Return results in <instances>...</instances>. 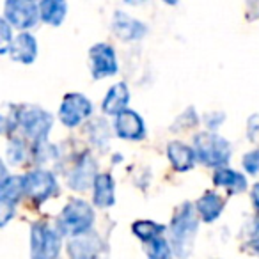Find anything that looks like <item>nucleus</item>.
<instances>
[{"label":"nucleus","mask_w":259,"mask_h":259,"mask_svg":"<svg viewBox=\"0 0 259 259\" xmlns=\"http://www.w3.org/2000/svg\"><path fill=\"white\" fill-rule=\"evenodd\" d=\"M130 103V89L124 82L114 83L110 89L107 91L103 101H101V110L105 115H117L122 110H126Z\"/></svg>","instance_id":"18"},{"label":"nucleus","mask_w":259,"mask_h":259,"mask_svg":"<svg viewBox=\"0 0 259 259\" xmlns=\"http://www.w3.org/2000/svg\"><path fill=\"white\" fill-rule=\"evenodd\" d=\"M0 201L8 202L18 208L22 201H25V188H23V174L9 172L0 181Z\"/></svg>","instance_id":"20"},{"label":"nucleus","mask_w":259,"mask_h":259,"mask_svg":"<svg viewBox=\"0 0 259 259\" xmlns=\"http://www.w3.org/2000/svg\"><path fill=\"white\" fill-rule=\"evenodd\" d=\"M30 259H59L62 250V236L55 226L47 220H36L29 231Z\"/></svg>","instance_id":"6"},{"label":"nucleus","mask_w":259,"mask_h":259,"mask_svg":"<svg viewBox=\"0 0 259 259\" xmlns=\"http://www.w3.org/2000/svg\"><path fill=\"white\" fill-rule=\"evenodd\" d=\"M195 153V158L206 167H215L220 169L231 160V144L222 137V135L215 134V132H201L194 137V146H192Z\"/></svg>","instance_id":"5"},{"label":"nucleus","mask_w":259,"mask_h":259,"mask_svg":"<svg viewBox=\"0 0 259 259\" xmlns=\"http://www.w3.org/2000/svg\"><path fill=\"white\" fill-rule=\"evenodd\" d=\"M146 252L149 259H170L172 257V248L165 238H156V240L146 243Z\"/></svg>","instance_id":"27"},{"label":"nucleus","mask_w":259,"mask_h":259,"mask_svg":"<svg viewBox=\"0 0 259 259\" xmlns=\"http://www.w3.org/2000/svg\"><path fill=\"white\" fill-rule=\"evenodd\" d=\"M222 121H224V114H220V112H213V114H208L204 117V122L209 128V132H213L215 128H219V124Z\"/></svg>","instance_id":"32"},{"label":"nucleus","mask_w":259,"mask_h":259,"mask_svg":"<svg viewBox=\"0 0 259 259\" xmlns=\"http://www.w3.org/2000/svg\"><path fill=\"white\" fill-rule=\"evenodd\" d=\"M112 32L117 39L124 43L139 41L148 34V25L142 23L141 20L130 16L124 11H115L112 16Z\"/></svg>","instance_id":"12"},{"label":"nucleus","mask_w":259,"mask_h":259,"mask_svg":"<svg viewBox=\"0 0 259 259\" xmlns=\"http://www.w3.org/2000/svg\"><path fill=\"white\" fill-rule=\"evenodd\" d=\"M89 66L94 80L114 76L119 69L115 50L107 43H96L89 48Z\"/></svg>","instance_id":"10"},{"label":"nucleus","mask_w":259,"mask_h":259,"mask_svg":"<svg viewBox=\"0 0 259 259\" xmlns=\"http://www.w3.org/2000/svg\"><path fill=\"white\" fill-rule=\"evenodd\" d=\"M101 252V240L96 233H87L71 238L66 245L68 259H98Z\"/></svg>","instance_id":"14"},{"label":"nucleus","mask_w":259,"mask_h":259,"mask_svg":"<svg viewBox=\"0 0 259 259\" xmlns=\"http://www.w3.org/2000/svg\"><path fill=\"white\" fill-rule=\"evenodd\" d=\"M39 8V22L50 27H59L64 23L68 16V4L64 0H41L37 2Z\"/></svg>","instance_id":"22"},{"label":"nucleus","mask_w":259,"mask_h":259,"mask_svg":"<svg viewBox=\"0 0 259 259\" xmlns=\"http://www.w3.org/2000/svg\"><path fill=\"white\" fill-rule=\"evenodd\" d=\"M194 206H195V211H197V217H201L204 222L209 224V222H215L222 215L226 202H224V199L217 192L208 190L201 195V199Z\"/></svg>","instance_id":"21"},{"label":"nucleus","mask_w":259,"mask_h":259,"mask_svg":"<svg viewBox=\"0 0 259 259\" xmlns=\"http://www.w3.org/2000/svg\"><path fill=\"white\" fill-rule=\"evenodd\" d=\"M4 162L9 169H22L30 163V142L20 134H15L8 139L4 153Z\"/></svg>","instance_id":"15"},{"label":"nucleus","mask_w":259,"mask_h":259,"mask_svg":"<svg viewBox=\"0 0 259 259\" xmlns=\"http://www.w3.org/2000/svg\"><path fill=\"white\" fill-rule=\"evenodd\" d=\"M87 134H89V141L100 149L107 148L110 142V130L105 119H93L87 124Z\"/></svg>","instance_id":"26"},{"label":"nucleus","mask_w":259,"mask_h":259,"mask_svg":"<svg viewBox=\"0 0 259 259\" xmlns=\"http://www.w3.org/2000/svg\"><path fill=\"white\" fill-rule=\"evenodd\" d=\"M115 202V183L108 172H100L93 181V206L110 208Z\"/></svg>","instance_id":"17"},{"label":"nucleus","mask_w":259,"mask_h":259,"mask_svg":"<svg viewBox=\"0 0 259 259\" xmlns=\"http://www.w3.org/2000/svg\"><path fill=\"white\" fill-rule=\"evenodd\" d=\"M11 172V170H9V167L6 165V162H4V158H2V156H0V181L4 180L6 176H8V174Z\"/></svg>","instance_id":"34"},{"label":"nucleus","mask_w":259,"mask_h":259,"mask_svg":"<svg viewBox=\"0 0 259 259\" xmlns=\"http://www.w3.org/2000/svg\"><path fill=\"white\" fill-rule=\"evenodd\" d=\"M98 163L89 151L75 153L66 167V185L75 192H85L93 187L94 178L98 176Z\"/></svg>","instance_id":"8"},{"label":"nucleus","mask_w":259,"mask_h":259,"mask_svg":"<svg viewBox=\"0 0 259 259\" xmlns=\"http://www.w3.org/2000/svg\"><path fill=\"white\" fill-rule=\"evenodd\" d=\"M15 34L16 32L11 29V25L2 18V15H0V55H8Z\"/></svg>","instance_id":"28"},{"label":"nucleus","mask_w":259,"mask_h":259,"mask_svg":"<svg viewBox=\"0 0 259 259\" xmlns=\"http://www.w3.org/2000/svg\"><path fill=\"white\" fill-rule=\"evenodd\" d=\"M250 199H252V204H254L255 211L259 213V183H255L250 190Z\"/></svg>","instance_id":"33"},{"label":"nucleus","mask_w":259,"mask_h":259,"mask_svg":"<svg viewBox=\"0 0 259 259\" xmlns=\"http://www.w3.org/2000/svg\"><path fill=\"white\" fill-rule=\"evenodd\" d=\"M96 220V213H94V206L87 202L85 199H69L62 209L59 211L57 219H55V229L59 231L62 238H76L82 234L91 233Z\"/></svg>","instance_id":"2"},{"label":"nucleus","mask_w":259,"mask_h":259,"mask_svg":"<svg viewBox=\"0 0 259 259\" xmlns=\"http://www.w3.org/2000/svg\"><path fill=\"white\" fill-rule=\"evenodd\" d=\"M132 231H134V234L139 240H142L144 243H149V241L156 240V238H162V234L165 233V226L153 222V220H137L132 226Z\"/></svg>","instance_id":"24"},{"label":"nucleus","mask_w":259,"mask_h":259,"mask_svg":"<svg viewBox=\"0 0 259 259\" xmlns=\"http://www.w3.org/2000/svg\"><path fill=\"white\" fill-rule=\"evenodd\" d=\"M39 55V45H37V37L32 32H16L13 37L11 48L8 52V57L13 62L29 66L34 64Z\"/></svg>","instance_id":"13"},{"label":"nucleus","mask_w":259,"mask_h":259,"mask_svg":"<svg viewBox=\"0 0 259 259\" xmlns=\"http://www.w3.org/2000/svg\"><path fill=\"white\" fill-rule=\"evenodd\" d=\"M213 183L219 188H226L229 194L236 195L241 192L247 190V178L241 172H236L233 169H227V167H220L213 172Z\"/></svg>","instance_id":"23"},{"label":"nucleus","mask_w":259,"mask_h":259,"mask_svg":"<svg viewBox=\"0 0 259 259\" xmlns=\"http://www.w3.org/2000/svg\"><path fill=\"white\" fill-rule=\"evenodd\" d=\"M16 206L13 204H8V202H2L0 201V229H4V227H8L9 224L15 220L16 217Z\"/></svg>","instance_id":"30"},{"label":"nucleus","mask_w":259,"mask_h":259,"mask_svg":"<svg viewBox=\"0 0 259 259\" xmlns=\"http://www.w3.org/2000/svg\"><path fill=\"white\" fill-rule=\"evenodd\" d=\"M167 156H169V162L178 172H187V170L194 169L195 162V153L192 149V146L185 144L181 141H172L167 146Z\"/></svg>","instance_id":"19"},{"label":"nucleus","mask_w":259,"mask_h":259,"mask_svg":"<svg viewBox=\"0 0 259 259\" xmlns=\"http://www.w3.org/2000/svg\"><path fill=\"white\" fill-rule=\"evenodd\" d=\"M16 134V103H0V137L9 139Z\"/></svg>","instance_id":"25"},{"label":"nucleus","mask_w":259,"mask_h":259,"mask_svg":"<svg viewBox=\"0 0 259 259\" xmlns=\"http://www.w3.org/2000/svg\"><path fill=\"white\" fill-rule=\"evenodd\" d=\"M25 201L32 206H43L59 194V180L54 169L30 167L23 172Z\"/></svg>","instance_id":"4"},{"label":"nucleus","mask_w":259,"mask_h":259,"mask_svg":"<svg viewBox=\"0 0 259 259\" xmlns=\"http://www.w3.org/2000/svg\"><path fill=\"white\" fill-rule=\"evenodd\" d=\"M241 165H243L245 172L250 174V176H255L259 174V149H254V151L247 153L241 160Z\"/></svg>","instance_id":"29"},{"label":"nucleus","mask_w":259,"mask_h":259,"mask_svg":"<svg viewBox=\"0 0 259 259\" xmlns=\"http://www.w3.org/2000/svg\"><path fill=\"white\" fill-rule=\"evenodd\" d=\"M248 247H250V250L254 252L255 255H259V236L252 238V240H250V245H248Z\"/></svg>","instance_id":"35"},{"label":"nucleus","mask_w":259,"mask_h":259,"mask_svg":"<svg viewBox=\"0 0 259 259\" xmlns=\"http://www.w3.org/2000/svg\"><path fill=\"white\" fill-rule=\"evenodd\" d=\"M197 229H199V217L197 211H195V206L192 202H183L176 209L169 227V234H170L169 245L180 259L190 257L192 250H194V241H195Z\"/></svg>","instance_id":"1"},{"label":"nucleus","mask_w":259,"mask_h":259,"mask_svg":"<svg viewBox=\"0 0 259 259\" xmlns=\"http://www.w3.org/2000/svg\"><path fill=\"white\" fill-rule=\"evenodd\" d=\"M114 132L122 141H142L146 137V124L135 110H122L114 117Z\"/></svg>","instance_id":"11"},{"label":"nucleus","mask_w":259,"mask_h":259,"mask_svg":"<svg viewBox=\"0 0 259 259\" xmlns=\"http://www.w3.org/2000/svg\"><path fill=\"white\" fill-rule=\"evenodd\" d=\"M59 158H61V149L54 142H50V139L30 144V163L34 167L52 169L57 165Z\"/></svg>","instance_id":"16"},{"label":"nucleus","mask_w":259,"mask_h":259,"mask_svg":"<svg viewBox=\"0 0 259 259\" xmlns=\"http://www.w3.org/2000/svg\"><path fill=\"white\" fill-rule=\"evenodd\" d=\"M54 115L34 103H16V134L32 142L48 141L54 128Z\"/></svg>","instance_id":"3"},{"label":"nucleus","mask_w":259,"mask_h":259,"mask_svg":"<svg viewBox=\"0 0 259 259\" xmlns=\"http://www.w3.org/2000/svg\"><path fill=\"white\" fill-rule=\"evenodd\" d=\"M2 18L15 32H30L39 23V8L34 0H8L2 9Z\"/></svg>","instance_id":"9"},{"label":"nucleus","mask_w":259,"mask_h":259,"mask_svg":"<svg viewBox=\"0 0 259 259\" xmlns=\"http://www.w3.org/2000/svg\"><path fill=\"white\" fill-rule=\"evenodd\" d=\"M94 114V107L91 100L82 93H68L64 94L61 105H59L57 117L62 126L73 130L82 126L89 121Z\"/></svg>","instance_id":"7"},{"label":"nucleus","mask_w":259,"mask_h":259,"mask_svg":"<svg viewBox=\"0 0 259 259\" xmlns=\"http://www.w3.org/2000/svg\"><path fill=\"white\" fill-rule=\"evenodd\" d=\"M247 135L252 142H259V115H252V117L248 119Z\"/></svg>","instance_id":"31"}]
</instances>
